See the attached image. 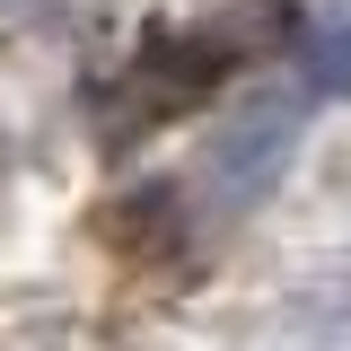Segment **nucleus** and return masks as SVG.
I'll return each instance as SVG.
<instances>
[{"label":"nucleus","instance_id":"obj_1","mask_svg":"<svg viewBox=\"0 0 351 351\" xmlns=\"http://www.w3.org/2000/svg\"><path fill=\"white\" fill-rule=\"evenodd\" d=\"M255 44H263V27H246V18H219V27H158V36H141V53H132L123 71L106 80V97H97L106 141L123 149V141H149L158 123L193 114V106H202V97H211Z\"/></svg>","mask_w":351,"mask_h":351},{"label":"nucleus","instance_id":"obj_2","mask_svg":"<svg viewBox=\"0 0 351 351\" xmlns=\"http://www.w3.org/2000/svg\"><path fill=\"white\" fill-rule=\"evenodd\" d=\"M299 123H307V97H255L237 123L211 141V167H202V193H211V211H255L263 193L281 184L290 167V149H299Z\"/></svg>","mask_w":351,"mask_h":351},{"label":"nucleus","instance_id":"obj_3","mask_svg":"<svg viewBox=\"0 0 351 351\" xmlns=\"http://www.w3.org/2000/svg\"><path fill=\"white\" fill-rule=\"evenodd\" d=\"M290 88H299L307 106H325V97L351 88V9H325V18L299 27V80Z\"/></svg>","mask_w":351,"mask_h":351}]
</instances>
